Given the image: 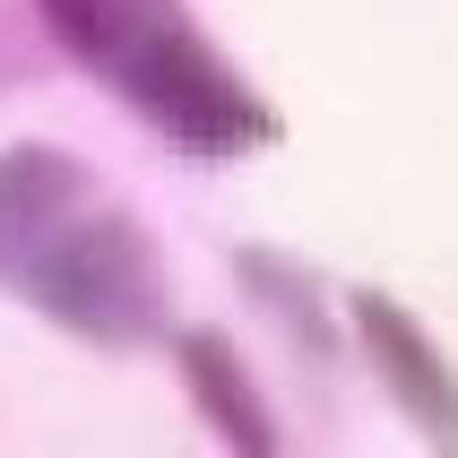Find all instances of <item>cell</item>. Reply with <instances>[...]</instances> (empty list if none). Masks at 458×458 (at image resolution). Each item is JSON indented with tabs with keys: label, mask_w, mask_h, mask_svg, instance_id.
I'll use <instances>...</instances> for the list:
<instances>
[{
	"label": "cell",
	"mask_w": 458,
	"mask_h": 458,
	"mask_svg": "<svg viewBox=\"0 0 458 458\" xmlns=\"http://www.w3.org/2000/svg\"><path fill=\"white\" fill-rule=\"evenodd\" d=\"M61 251H78V225L61 233ZM78 259H87V251H78ZM52 285H70V268H44V277H35V294H52ZM96 285H104V268L87 259V268H78V303H70V311H87V320H96Z\"/></svg>",
	"instance_id": "1"
}]
</instances>
